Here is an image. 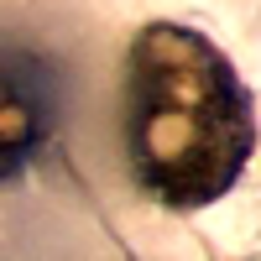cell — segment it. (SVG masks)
I'll list each match as a JSON object with an SVG mask.
<instances>
[{
	"label": "cell",
	"instance_id": "cell-2",
	"mask_svg": "<svg viewBox=\"0 0 261 261\" xmlns=\"http://www.w3.org/2000/svg\"><path fill=\"white\" fill-rule=\"evenodd\" d=\"M53 130V94L32 58L0 53V183L16 178Z\"/></svg>",
	"mask_w": 261,
	"mask_h": 261
},
{
	"label": "cell",
	"instance_id": "cell-1",
	"mask_svg": "<svg viewBox=\"0 0 261 261\" xmlns=\"http://www.w3.org/2000/svg\"><path fill=\"white\" fill-rule=\"evenodd\" d=\"M256 151V110L225 53L188 27H146L130 47L125 157L167 209H199L241 178Z\"/></svg>",
	"mask_w": 261,
	"mask_h": 261
}]
</instances>
